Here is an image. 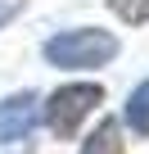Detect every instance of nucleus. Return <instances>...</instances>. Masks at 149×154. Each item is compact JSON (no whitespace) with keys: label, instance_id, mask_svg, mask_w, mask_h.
<instances>
[{"label":"nucleus","instance_id":"obj_1","mask_svg":"<svg viewBox=\"0 0 149 154\" xmlns=\"http://www.w3.org/2000/svg\"><path fill=\"white\" fill-rule=\"evenodd\" d=\"M118 54V41L109 32H63L45 41V59L59 68H100Z\"/></svg>","mask_w":149,"mask_h":154},{"label":"nucleus","instance_id":"obj_2","mask_svg":"<svg viewBox=\"0 0 149 154\" xmlns=\"http://www.w3.org/2000/svg\"><path fill=\"white\" fill-rule=\"evenodd\" d=\"M100 104V86H91V82H82V86H63V91H54L50 95V127L59 131V136H72L77 131V122L91 113Z\"/></svg>","mask_w":149,"mask_h":154},{"label":"nucleus","instance_id":"obj_3","mask_svg":"<svg viewBox=\"0 0 149 154\" xmlns=\"http://www.w3.org/2000/svg\"><path fill=\"white\" fill-rule=\"evenodd\" d=\"M32 122H36V100H32V95H14V100L0 104V140L27 136Z\"/></svg>","mask_w":149,"mask_h":154},{"label":"nucleus","instance_id":"obj_4","mask_svg":"<svg viewBox=\"0 0 149 154\" xmlns=\"http://www.w3.org/2000/svg\"><path fill=\"white\" fill-rule=\"evenodd\" d=\"M82 154H122V136H118V122H104L91 140H86V149Z\"/></svg>","mask_w":149,"mask_h":154},{"label":"nucleus","instance_id":"obj_5","mask_svg":"<svg viewBox=\"0 0 149 154\" xmlns=\"http://www.w3.org/2000/svg\"><path fill=\"white\" fill-rule=\"evenodd\" d=\"M127 118H131V127H136V131H145V136H149V82L131 91V100H127Z\"/></svg>","mask_w":149,"mask_h":154},{"label":"nucleus","instance_id":"obj_6","mask_svg":"<svg viewBox=\"0 0 149 154\" xmlns=\"http://www.w3.org/2000/svg\"><path fill=\"white\" fill-rule=\"evenodd\" d=\"M113 9H118L127 23H145V18H149V0H113Z\"/></svg>","mask_w":149,"mask_h":154},{"label":"nucleus","instance_id":"obj_7","mask_svg":"<svg viewBox=\"0 0 149 154\" xmlns=\"http://www.w3.org/2000/svg\"><path fill=\"white\" fill-rule=\"evenodd\" d=\"M14 14H18V0H0V23H9Z\"/></svg>","mask_w":149,"mask_h":154}]
</instances>
